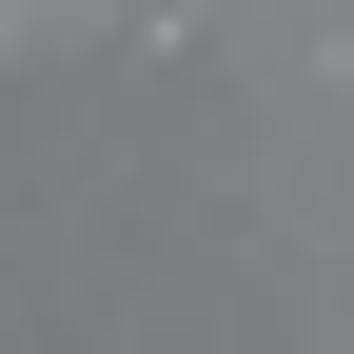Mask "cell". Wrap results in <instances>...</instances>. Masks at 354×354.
I'll use <instances>...</instances> for the list:
<instances>
[]
</instances>
